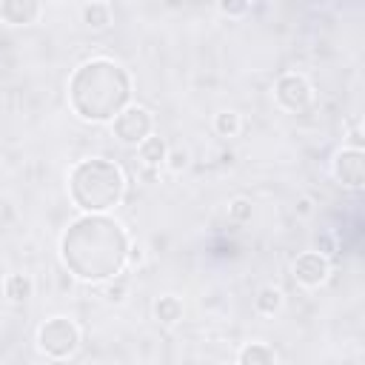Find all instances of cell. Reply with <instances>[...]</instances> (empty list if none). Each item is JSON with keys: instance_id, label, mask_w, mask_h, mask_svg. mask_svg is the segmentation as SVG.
Instances as JSON below:
<instances>
[{"instance_id": "ba28073f", "label": "cell", "mask_w": 365, "mask_h": 365, "mask_svg": "<svg viewBox=\"0 0 365 365\" xmlns=\"http://www.w3.org/2000/svg\"><path fill=\"white\" fill-rule=\"evenodd\" d=\"M331 274V265H328V257L322 251H305L294 259V279L305 288H317L328 279Z\"/></svg>"}, {"instance_id": "e0dca14e", "label": "cell", "mask_w": 365, "mask_h": 365, "mask_svg": "<svg viewBox=\"0 0 365 365\" xmlns=\"http://www.w3.org/2000/svg\"><path fill=\"white\" fill-rule=\"evenodd\" d=\"M228 217H231V220H237V222H245V220H251V202H248L245 197H237V200H231V205H228Z\"/></svg>"}, {"instance_id": "7a4b0ae2", "label": "cell", "mask_w": 365, "mask_h": 365, "mask_svg": "<svg viewBox=\"0 0 365 365\" xmlns=\"http://www.w3.org/2000/svg\"><path fill=\"white\" fill-rule=\"evenodd\" d=\"M131 100V80L125 68L108 57L86 60L68 80V106L80 120H114Z\"/></svg>"}, {"instance_id": "52a82bcc", "label": "cell", "mask_w": 365, "mask_h": 365, "mask_svg": "<svg viewBox=\"0 0 365 365\" xmlns=\"http://www.w3.org/2000/svg\"><path fill=\"white\" fill-rule=\"evenodd\" d=\"M334 177L339 180V185H345V188H362V182H365V154H362V148H342V151H336V157H334Z\"/></svg>"}, {"instance_id": "3957f363", "label": "cell", "mask_w": 365, "mask_h": 365, "mask_svg": "<svg viewBox=\"0 0 365 365\" xmlns=\"http://www.w3.org/2000/svg\"><path fill=\"white\" fill-rule=\"evenodd\" d=\"M125 194V177L120 165L103 157L80 160L68 171V197L86 214H106L108 208L120 205Z\"/></svg>"}, {"instance_id": "44dd1931", "label": "cell", "mask_w": 365, "mask_h": 365, "mask_svg": "<svg viewBox=\"0 0 365 365\" xmlns=\"http://www.w3.org/2000/svg\"><path fill=\"white\" fill-rule=\"evenodd\" d=\"M299 211L308 214V211H311V202H308V200H299Z\"/></svg>"}, {"instance_id": "2e32d148", "label": "cell", "mask_w": 365, "mask_h": 365, "mask_svg": "<svg viewBox=\"0 0 365 365\" xmlns=\"http://www.w3.org/2000/svg\"><path fill=\"white\" fill-rule=\"evenodd\" d=\"M214 128L220 137H234L240 131V114L237 111H220L214 117Z\"/></svg>"}, {"instance_id": "277c9868", "label": "cell", "mask_w": 365, "mask_h": 365, "mask_svg": "<svg viewBox=\"0 0 365 365\" xmlns=\"http://www.w3.org/2000/svg\"><path fill=\"white\" fill-rule=\"evenodd\" d=\"M37 345L51 359H68L80 345V328L68 317H51L40 325Z\"/></svg>"}, {"instance_id": "5b68a950", "label": "cell", "mask_w": 365, "mask_h": 365, "mask_svg": "<svg viewBox=\"0 0 365 365\" xmlns=\"http://www.w3.org/2000/svg\"><path fill=\"white\" fill-rule=\"evenodd\" d=\"M114 137L125 145H140L145 137H151V128H154V120H151V111L143 108V106H125L114 120Z\"/></svg>"}, {"instance_id": "ac0fdd59", "label": "cell", "mask_w": 365, "mask_h": 365, "mask_svg": "<svg viewBox=\"0 0 365 365\" xmlns=\"http://www.w3.org/2000/svg\"><path fill=\"white\" fill-rule=\"evenodd\" d=\"M165 160H168V168H171V171H182V168L188 165V151L174 148V151L165 154Z\"/></svg>"}, {"instance_id": "6da1fadb", "label": "cell", "mask_w": 365, "mask_h": 365, "mask_svg": "<svg viewBox=\"0 0 365 365\" xmlns=\"http://www.w3.org/2000/svg\"><path fill=\"white\" fill-rule=\"evenodd\" d=\"M128 234L106 214H83L60 237V257L66 268L86 282H106L128 262Z\"/></svg>"}, {"instance_id": "8992f818", "label": "cell", "mask_w": 365, "mask_h": 365, "mask_svg": "<svg viewBox=\"0 0 365 365\" xmlns=\"http://www.w3.org/2000/svg\"><path fill=\"white\" fill-rule=\"evenodd\" d=\"M274 97L285 111H302L311 103V83L302 74H282L274 86Z\"/></svg>"}, {"instance_id": "d6986e66", "label": "cell", "mask_w": 365, "mask_h": 365, "mask_svg": "<svg viewBox=\"0 0 365 365\" xmlns=\"http://www.w3.org/2000/svg\"><path fill=\"white\" fill-rule=\"evenodd\" d=\"M123 294H125V285H117V288L111 285V288H106V299H108V302H120Z\"/></svg>"}, {"instance_id": "7c38bea8", "label": "cell", "mask_w": 365, "mask_h": 365, "mask_svg": "<svg viewBox=\"0 0 365 365\" xmlns=\"http://www.w3.org/2000/svg\"><path fill=\"white\" fill-rule=\"evenodd\" d=\"M154 317H157L160 322L171 325V322H177V319L182 317V302H180L174 294H165V297H160V299L154 302Z\"/></svg>"}, {"instance_id": "4fadbf2b", "label": "cell", "mask_w": 365, "mask_h": 365, "mask_svg": "<svg viewBox=\"0 0 365 365\" xmlns=\"http://www.w3.org/2000/svg\"><path fill=\"white\" fill-rule=\"evenodd\" d=\"M31 291H34V285H31V279H29L26 274H11V277H6V297H9L11 302H26V299L31 297Z\"/></svg>"}, {"instance_id": "ffe728a7", "label": "cell", "mask_w": 365, "mask_h": 365, "mask_svg": "<svg viewBox=\"0 0 365 365\" xmlns=\"http://www.w3.org/2000/svg\"><path fill=\"white\" fill-rule=\"evenodd\" d=\"M220 11L222 14H245L248 6H231V3H220Z\"/></svg>"}, {"instance_id": "7402d4cb", "label": "cell", "mask_w": 365, "mask_h": 365, "mask_svg": "<svg viewBox=\"0 0 365 365\" xmlns=\"http://www.w3.org/2000/svg\"><path fill=\"white\" fill-rule=\"evenodd\" d=\"M54 365H71V362H66V359H54Z\"/></svg>"}, {"instance_id": "9c48e42d", "label": "cell", "mask_w": 365, "mask_h": 365, "mask_svg": "<svg viewBox=\"0 0 365 365\" xmlns=\"http://www.w3.org/2000/svg\"><path fill=\"white\" fill-rule=\"evenodd\" d=\"M40 11H43V6L31 3V0H6V3H0V20H6L9 26L34 23L40 17Z\"/></svg>"}, {"instance_id": "8fae6325", "label": "cell", "mask_w": 365, "mask_h": 365, "mask_svg": "<svg viewBox=\"0 0 365 365\" xmlns=\"http://www.w3.org/2000/svg\"><path fill=\"white\" fill-rule=\"evenodd\" d=\"M137 151H140V160H143L145 165H160V163H165V154H168L163 137H145V140L137 145Z\"/></svg>"}, {"instance_id": "5bb4252c", "label": "cell", "mask_w": 365, "mask_h": 365, "mask_svg": "<svg viewBox=\"0 0 365 365\" xmlns=\"http://www.w3.org/2000/svg\"><path fill=\"white\" fill-rule=\"evenodd\" d=\"M257 311L259 314H277L279 308H282V291L279 288H274V285H265V288H259V294H257Z\"/></svg>"}, {"instance_id": "30bf717a", "label": "cell", "mask_w": 365, "mask_h": 365, "mask_svg": "<svg viewBox=\"0 0 365 365\" xmlns=\"http://www.w3.org/2000/svg\"><path fill=\"white\" fill-rule=\"evenodd\" d=\"M237 365H277V356H274V351H271L268 345H262V342H248V345L240 351Z\"/></svg>"}, {"instance_id": "9a60e30c", "label": "cell", "mask_w": 365, "mask_h": 365, "mask_svg": "<svg viewBox=\"0 0 365 365\" xmlns=\"http://www.w3.org/2000/svg\"><path fill=\"white\" fill-rule=\"evenodd\" d=\"M83 23L94 26V29H103L111 23V6L108 3H86L83 6Z\"/></svg>"}]
</instances>
